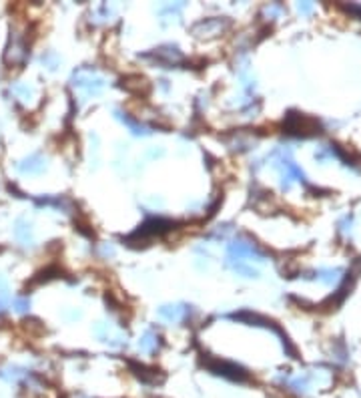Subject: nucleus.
Masks as SVG:
<instances>
[{
    "label": "nucleus",
    "mask_w": 361,
    "mask_h": 398,
    "mask_svg": "<svg viewBox=\"0 0 361 398\" xmlns=\"http://www.w3.org/2000/svg\"><path fill=\"white\" fill-rule=\"evenodd\" d=\"M6 302H8V290H6V284H4V281L0 279V310H4Z\"/></svg>",
    "instance_id": "obj_2"
},
{
    "label": "nucleus",
    "mask_w": 361,
    "mask_h": 398,
    "mask_svg": "<svg viewBox=\"0 0 361 398\" xmlns=\"http://www.w3.org/2000/svg\"><path fill=\"white\" fill-rule=\"evenodd\" d=\"M38 161H40L38 157H30V159L24 161V165H20V169H22L24 173H26V171H28V173H36V171H40V169L44 167V165H36Z\"/></svg>",
    "instance_id": "obj_1"
}]
</instances>
